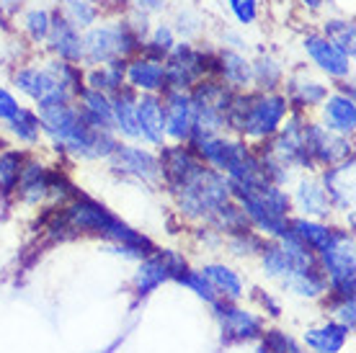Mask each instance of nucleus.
<instances>
[{
	"mask_svg": "<svg viewBox=\"0 0 356 353\" xmlns=\"http://www.w3.org/2000/svg\"><path fill=\"white\" fill-rule=\"evenodd\" d=\"M39 124L42 132L52 140L57 150L72 152L83 160H98L111 158L116 150L114 132H104V129H93L86 119H83L81 108L67 104H57V106L39 108Z\"/></svg>",
	"mask_w": 356,
	"mask_h": 353,
	"instance_id": "1",
	"label": "nucleus"
},
{
	"mask_svg": "<svg viewBox=\"0 0 356 353\" xmlns=\"http://www.w3.org/2000/svg\"><path fill=\"white\" fill-rule=\"evenodd\" d=\"M289 104L279 93H261V96H232L227 111V126L238 129L253 140H268L279 132L284 122Z\"/></svg>",
	"mask_w": 356,
	"mask_h": 353,
	"instance_id": "2",
	"label": "nucleus"
},
{
	"mask_svg": "<svg viewBox=\"0 0 356 353\" xmlns=\"http://www.w3.org/2000/svg\"><path fill=\"white\" fill-rule=\"evenodd\" d=\"M176 196L178 209L191 220H209L225 202H230V181L214 168L202 165L186 181L170 191Z\"/></svg>",
	"mask_w": 356,
	"mask_h": 353,
	"instance_id": "3",
	"label": "nucleus"
},
{
	"mask_svg": "<svg viewBox=\"0 0 356 353\" xmlns=\"http://www.w3.org/2000/svg\"><path fill=\"white\" fill-rule=\"evenodd\" d=\"M318 265H321L323 276L328 281V292L333 297H343V299H354L356 292V256H354V238L346 230L333 240L323 253H318Z\"/></svg>",
	"mask_w": 356,
	"mask_h": 353,
	"instance_id": "4",
	"label": "nucleus"
},
{
	"mask_svg": "<svg viewBox=\"0 0 356 353\" xmlns=\"http://www.w3.org/2000/svg\"><path fill=\"white\" fill-rule=\"evenodd\" d=\"M140 47V39L127 24H114V26L90 28L83 36V60L90 65H108L129 57Z\"/></svg>",
	"mask_w": 356,
	"mask_h": 353,
	"instance_id": "5",
	"label": "nucleus"
},
{
	"mask_svg": "<svg viewBox=\"0 0 356 353\" xmlns=\"http://www.w3.org/2000/svg\"><path fill=\"white\" fill-rule=\"evenodd\" d=\"M191 96V106H194V132L204 134H220L227 126V111L232 104V93L222 83H199Z\"/></svg>",
	"mask_w": 356,
	"mask_h": 353,
	"instance_id": "6",
	"label": "nucleus"
},
{
	"mask_svg": "<svg viewBox=\"0 0 356 353\" xmlns=\"http://www.w3.org/2000/svg\"><path fill=\"white\" fill-rule=\"evenodd\" d=\"M186 268V258L176 253V250H152L150 256L140 261V268L134 274V294L140 299L150 297L158 286H163L165 281H173Z\"/></svg>",
	"mask_w": 356,
	"mask_h": 353,
	"instance_id": "7",
	"label": "nucleus"
},
{
	"mask_svg": "<svg viewBox=\"0 0 356 353\" xmlns=\"http://www.w3.org/2000/svg\"><path fill=\"white\" fill-rule=\"evenodd\" d=\"M212 307H214V320H217L220 333H222V343L227 345L250 343V340L264 336V320L256 312L243 309L235 302H225V299H217Z\"/></svg>",
	"mask_w": 356,
	"mask_h": 353,
	"instance_id": "8",
	"label": "nucleus"
},
{
	"mask_svg": "<svg viewBox=\"0 0 356 353\" xmlns=\"http://www.w3.org/2000/svg\"><path fill=\"white\" fill-rule=\"evenodd\" d=\"M163 67H165V85H168V90H188L209 70L207 67V54L194 49L188 42L173 44V49L168 52V62Z\"/></svg>",
	"mask_w": 356,
	"mask_h": 353,
	"instance_id": "9",
	"label": "nucleus"
},
{
	"mask_svg": "<svg viewBox=\"0 0 356 353\" xmlns=\"http://www.w3.org/2000/svg\"><path fill=\"white\" fill-rule=\"evenodd\" d=\"M16 88L21 93H26L31 101H36V106L39 108H47V106H57V104H67L70 101V93L60 85V80L54 78L52 72L47 70V67H24V70L16 72Z\"/></svg>",
	"mask_w": 356,
	"mask_h": 353,
	"instance_id": "10",
	"label": "nucleus"
},
{
	"mask_svg": "<svg viewBox=\"0 0 356 353\" xmlns=\"http://www.w3.org/2000/svg\"><path fill=\"white\" fill-rule=\"evenodd\" d=\"M305 124L302 116H292L286 126L279 132L276 142L271 145V150L268 155L276 160V163H282L286 170L289 168H310L312 160H310V152H307V145H305Z\"/></svg>",
	"mask_w": 356,
	"mask_h": 353,
	"instance_id": "11",
	"label": "nucleus"
},
{
	"mask_svg": "<svg viewBox=\"0 0 356 353\" xmlns=\"http://www.w3.org/2000/svg\"><path fill=\"white\" fill-rule=\"evenodd\" d=\"M305 145L310 152L312 165H339L346 158H351V142L336 132H328L321 124H305Z\"/></svg>",
	"mask_w": 356,
	"mask_h": 353,
	"instance_id": "12",
	"label": "nucleus"
},
{
	"mask_svg": "<svg viewBox=\"0 0 356 353\" xmlns=\"http://www.w3.org/2000/svg\"><path fill=\"white\" fill-rule=\"evenodd\" d=\"M161 108L165 137L184 142L194 134V106H191V96L186 90H165Z\"/></svg>",
	"mask_w": 356,
	"mask_h": 353,
	"instance_id": "13",
	"label": "nucleus"
},
{
	"mask_svg": "<svg viewBox=\"0 0 356 353\" xmlns=\"http://www.w3.org/2000/svg\"><path fill=\"white\" fill-rule=\"evenodd\" d=\"M111 170L119 176L137 178L145 183H152L155 178L161 176V165L158 158L152 152L143 150V147H134V145H116V150L111 152Z\"/></svg>",
	"mask_w": 356,
	"mask_h": 353,
	"instance_id": "14",
	"label": "nucleus"
},
{
	"mask_svg": "<svg viewBox=\"0 0 356 353\" xmlns=\"http://www.w3.org/2000/svg\"><path fill=\"white\" fill-rule=\"evenodd\" d=\"M323 188L328 196L330 206H339L351 212L354 206V158H348V163H339L323 173Z\"/></svg>",
	"mask_w": 356,
	"mask_h": 353,
	"instance_id": "15",
	"label": "nucleus"
},
{
	"mask_svg": "<svg viewBox=\"0 0 356 353\" xmlns=\"http://www.w3.org/2000/svg\"><path fill=\"white\" fill-rule=\"evenodd\" d=\"M305 52L310 54V60L315 62L325 75H330V78H346L348 72H351L348 57L343 52H339L325 36H321V34L305 36Z\"/></svg>",
	"mask_w": 356,
	"mask_h": 353,
	"instance_id": "16",
	"label": "nucleus"
},
{
	"mask_svg": "<svg viewBox=\"0 0 356 353\" xmlns=\"http://www.w3.org/2000/svg\"><path fill=\"white\" fill-rule=\"evenodd\" d=\"M284 292L294 294V297H302V299H321L323 294L328 292V281L323 276L321 265H297L294 263L292 274L286 276L284 281Z\"/></svg>",
	"mask_w": 356,
	"mask_h": 353,
	"instance_id": "17",
	"label": "nucleus"
},
{
	"mask_svg": "<svg viewBox=\"0 0 356 353\" xmlns=\"http://www.w3.org/2000/svg\"><path fill=\"white\" fill-rule=\"evenodd\" d=\"M289 199H292L294 209H300L307 220H321L330 214V202L318 178H302L294 188V196Z\"/></svg>",
	"mask_w": 356,
	"mask_h": 353,
	"instance_id": "18",
	"label": "nucleus"
},
{
	"mask_svg": "<svg viewBox=\"0 0 356 353\" xmlns=\"http://www.w3.org/2000/svg\"><path fill=\"white\" fill-rule=\"evenodd\" d=\"M137 129H140V140H145L147 145L161 147L165 140L161 98L155 93H145L143 98H137Z\"/></svg>",
	"mask_w": 356,
	"mask_h": 353,
	"instance_id": "19",
	"label": "nucleus"
},
{
	"mask_svg": "<svg viewBox=\"0 0 356 353\" xmlns=\"http://www.w3.org/2000/svg\"><path fill=\"white\" fill-rule=\"evenodd\" d=\"M49 47H52L54 54H60L65 62H81L83 60V39L78 34V28L72 26L70 21L65 16L52 18L49 24Z\"/></svg>",
	"mask_w": 356,
	"mask_h": 353,
	"instance_id": "20",
	"label": "nucleus"
},
{
	"mask_svg": "<svg viewBox=\"0 0 356 353\" xmlns=\"http://www.w3.org/2000/svg\"><path fill=\"white\" fill-rule=\"evenodd\" d=\"M124 78L129 80V88L143 90V93H161L168 90L165 85V67L158 60H134L129 62V67H124Z\"/></svg>",
	"mask_w": 356,
	"mask_h": 353,
	"instance_id": "21",
	"label": "nucleus"
},
{
	"mask_svg": "<svg viewBox=\"0 0 356 353\" xmlns=\"http://www.w3.org/2000/svg\"><path fill=\"white\" fill-rule=\"evenodd\" d=\"M49 181H52V176L47 173L44 165H42V163H34V160H29V163H24L21 176H18L16 196L24 204L34 206V204L44 202L47 196H49Z\"/></svg>",
	"mask_w": 356,
	"mask_h": 353,
	"instance_id": "22",
	"label": "nucleus"
},
{
	"mask_svg": "<svg viewBox=\"0 0 356 353\" xmlns=\"http://www.w3.org/2000/svg\"><path fill=\"white\" fill-rule=\"evenodd\" d=\"M111 98V116H114V129L127 140H140L137 129V93L132 88L116 90Z\"/></svg>",
	"mask_w": 356,
	"mask_h": 353,
	"instance_id": "23",
	"label": "nucleus"
},
{
	"mask_svg": "<svg viewBox=\"0 0 356 353\" xmlns=\"http://www.w3.org/2000/svg\"><path fill=\"white\" fill-rule=\"evenodd\" d=\"M289 230H292L294 238L302 240L315 256L323 253L328 245H333V240L341 235L339 227H328V224H323V222H318V220H307V217L289 220Z\"/></svg>",
	"mask_w": 356,
	"mask_h": 353,
	"instance_id": "24",
	"label": "nucleus"
},
{
	"mask_svg": "<svg viewBox=\"0 0 356 353\" xmlns=\"http://www.w3.org/2000/svg\"><path fill=\"white\" fill-rule=\"evenodd\" d=\"M323 114H325V129L328 132H336L341 137L354 132L356 126V106H354V98L348 96H328L323 101Z\"/></svg>",
	"mask_w": 356,
	"mask_h": 353,
	"instance_id": "25",
	"label": "nucleus"
},
{
	"mask_svg": "<svg viewBox=\"0 0 356 353\" xmlns=\"http://www.w3.org/2000/svg\"><path fill=\"white\" fill-rule=\"evenodd\" d=\"M81 98V114L83 119L93 126V129H104V132H111L114 129V116H111V98L101 90L93 88H83L78 93Z\"/></svg>",
	"mask_w": 356,
	"mask_h": 353,
	"instance_id": "26",
	"label": "nucleus"
},
{
	"mask_svg": "<svg viewBox=\"0 0 356 353\" xmlns=\"http://www.w3.org/2000/svg\"><path fill=\"white\" fill-rule=\"evenodd\" d=\"M351 330H346L339 322H323V325H315L305 333V345L310 348L312 353H339L343 345H346V338Z\"/></svg>",
	"mask_w": 356,
	"mask_h": 353,
	"instance_id": "27",
	"label": "nucleus"
},
{
	"mask_svg": "<svg viewBox=\"0 0 356 353\" xmlns=\"http://www.w3.org/2000/svg\"><path fill=\"white\" fill-rule=\"evenodd\" d=\"M204 279L212 284V289L217 292V297L225 302H238L245 294L243 289V279L235 271H232L230 265H222V263H207L204 268H199Z\"/></svg>",
	"mask_w": 356,
	"mask_h": 353,
	"instance_id": "28",
	"label": "nucleus"
},
{
	"mask_svg": "<svg viewBox=\"0 0 356 353\" xmlns=\"http://www.w3.org/2000/svg\"><path fill=\"white\" fill-rule=\"evenodd\" d=\"M328 98V88L318 83V80L307 78V75H294L289 78V98L286 104H294L297 108H312L321 106Z\"/></svg>",
	"mask_w": 356,
	"mask_h": 353,
	"instance_id": "29",
	"label": "nucleus"
},
{
	"mask_svg": "<svg viewBox=\"0 0 356 353\" xmlns=\"http://www.w3.org/2000/svg\"><path fill=\"white\" fill-rule=\"evenodd\" d=\"M217 70L225 78V83H230V88H248L250 85V62L238 52L225 49L217 60Z\"/></svg>",
	"mask_w": 356,
	"mask_h": 353,
	"instance_id": "30",
	"label": "nucleus"
},
{
	"mask_svg": "<svg viewBox=\"0 0 356 353\" xmlns=\"http://www.w3.org/2000/svg\"><path fill=\"white\" fill-rule=\"evenodd\" d=\"M86 88H93V90H101V93H111L114 96L116 90L124 85V60L119 62H108V65H98L93 70L88 72V78H86Z\"/></svg>",
	"mask_w": 356,
	"mask_h": 353,
	"instance_id": "31",
	"label": "nucleus"
},
{
	"mask_svg": "<svg viewBox=\"0 0 356 353\" xmlns=\"http://www.w3.org/2000/svg\"><path fill=\"white\" fill-rule=\"evenodd\" d=\"M207 222H209L217 232H225V235H238V232H243V230H250L248 217L243 214V209L235 202H225Z\"/></svg>",
	"mask_w": 356,
	"mask_h": 353,
	"instance_id": "32",
	"label": "nucleus"
},
{
	"mask_svg": "<svg viewBox=\"0 0 356 353\" xmlns=\"http://www.w3.org/2000/svg\"><path fill=\"white\" fill-rule=\"evenodd\" d=\"M261 265H264V274H266L268 279H274V281L282 284L286 276L292 274L294 261L282 250V245H279L276 240H271V243H266L264 253H261Z\"/></svg>",
	"mask_w": 356,
	"mask_h": 353,
	"instance_id": "33",
	"label": "nucleus"
},
{
	"mask_svg": "<svg viewBox=\"0 0 356 353\" xmlns=\"http://www.w3.org/2000/svg\"><path fill=\"white\" fill-rule=\"evenodd\" d=\"M24 152L18 150H3L0 152V196L16 194V183L24 168Z\"/></svg>",
	"mask_w": 356,
	"mask_h": 353,
	"instance_id": "34",
	"label": "nucleus"
},
{
	"mask_svg": "<svg viewBox=\"0 0 356 353\" xmlns=\"http://www.w3.org/2000/svg\"><path fill=\"white\" fill-rule=\"evenodd\" d=\"M250 83H256L264 93H271V90L282 83V65L274 60V57H259L256 62H250Z\"/></svg>",
	"mask_w": 356,
	"mask_h": 353,
	"instance_id": "35",
	"label": "nucleus"
},
{
	"mask_svg": "<svg viewBox=\"0 0 356 353\" xmlns=\"http://www.w3.org/2000/svg\"><path fill=\"white\" fill-rule=\"evenodd\" d=\"M10 134L18 142H26V145H36L39 134H42V124H39V114H34L31 108H18V114L8 122Z\"/></svg>",
	"mask_w": 356,
	"mask_h": 353,
	"instance_id": "36",
	"label": "nucleus"
},
{
	"mask_svg": "<svg viewBox=\"0 0 356 353\" xmlns=\"http://www.w3.org/2000/svg\"><path fill=\"white\" fill-rule=\"evenodd\" d=\"M330 44L336 47L339 52H343L346 57L354 54V24L351 21H343V18H333V21H325V28L323 34Z\"/></svg>",
	"mask_w": 356,
	"mask_h": 353,
	"instance_id": "37",
	"label": "nucleus"
},
{
	"mask_svg": "<svg viewBox=\"0 0 356 353\" xmlns=\"http://www.w3.org/2000/svg\"><path fill=\"white\" fill-rule=\"evenodd\" d=\"M173 281L181 284V286L188 289V292H194L196 297H199V299H204L207 304H214V302L220 299L217 292L212 289V284L207 281L204 274H202V271H196V268H186V271H181Z\"/></svg>",
	"mask_w": 356,
	"mask_h": 353,
	"instance_id": "38",
	"label": "nucleus"
},
{
	"mask_svg": "<svg viewBox=\"0 0 356 353\" xmlns=\"http://www.w3.org/2000/svg\"><path fill=\"white\" fill-rule=\"evenodd\" d=\"M227 247H230L232 256H256V253H264L266 240L261 238V235H256L253 230H243L238 235L227 238Z\"/></svg>",
	"mask_w": 356,
	"mask_h": 353,
	"instance_id": "39",
	"label": "nucleus"
},
{
	"mask_svg": "<svg viewBox=\"0 0 356 353\" xmlns=\"http://www.w3.org/2000/svg\"><path fill=\"white\" fill-rule=\"evenodd\" d=\"M98 16V6L93 0H67L65 3V18L72 26H90Z\"/></svg>",
	"mask_w": 356,
	"mask_h": 353,
	"instance_id": "40",
	"label": "nucleus"
},
{
	"mask_svg": "<svg viewBox=\"0 0 356 353\" xmlns=\"http://www.w3.org/2000/svg\"><path fill=\"white\" fill-rule=\"evenodd\" d=\"M264 343H261V353H305L300 343L292 336H286L284 330H264Z\"/></svg>",
	"mask_w": 356,
	"mask_h": 353,
	"instance_id": "41",
	"label": "nucleus"
},
{
	"mask_svg": "<svg viewBox=\"0 0 356 353\" xmlns=\"http://www.w3.org/2000/svg\"><path fill=\"white\" fill-rule=\"evenodd\" d=\"M328 312L333 315V322L343 325L346 330H354V325H356L354 299H343V297H333V294H328Z\"/></svg>",
	"mask_w": 356,
	"mask_h": 353,
	"instance_id": "42",
	"label": "nucleus"
},
{
	"mask_svg": "<svg viewBox=\"0 0 356 353\" xmlns=\"http://www.w3.org/2000/svg\"><path fill=\"white\" fill-rule=\"evenodd\" d=\"M49 24H52V16L42 8H34L29 10L26 16H24V28H26V34L34 39V42H42L49 36Z\"/></svg>",
	"mask_w": 356,
	"mask_h": 353,
	"instance_id": "43",
	"label": "nucleus"
},
{
	"mask_svg": "<svg viewBox=\"0 0 356 353\" xmlns=\"http://www.w3.org/2000/svg\"><path fill=\"white\" fill-rule=\"evenodd\" d=\"M176 31H178V34H184V36L199 34V31H202V16H199L196 10H191V8L178 10V16H176Z\"/></svg>",
	"mask_w": 356,
	"mask_h": 353,
	"instance_id": "44",
	"label": "nucleus"
},
{
	"mask_svg": "<svg viewBox=\"0 0 356 353\" xmlns=\"http://www.w3.org/2000/svg\"><path fill=\"white\" fill-rule=\"evenodd\" d=\"M227 3H230L232 16L238 18L243 26L253 24L256 16H259V3L256 0H227Z\"/></svg>",
	"mask_w": 356,
	"mask_h": 353,
	"instance_id": "45",
	"label": "nucleus"
},
{
	"mask_svg": "<svg viewBox=\"0 0 356 353\" xmlns=\"http://www.w3.org/2000/svg\"><path fill=\"white\" fill-rule=\"evenodd\" d=\"M173 49V28L170 26H158L155 28V34L150 39V52H155L158 57L163 54H168Z\"/></svg>",
	"mask_w": 356,
	"mask_h": 353,
	"instance_id": "46",
	"label": "nucleus"
},
{
	"mask_svg": "<svg viewBox=\"0 0 356 353\" xmlns=\"http://www.w3.org/2000/svg\"><path fill=\"white\" fill-rule=\"evenodd\" d=\"M18 101L6 88H0V122H10L18 114Z\"/></svg>",
	"mask_w": 356,
	"mask_h": 353,
	"instance_id": "47",
	"label": "nucleus"
},
{
	"mask_svg": "<svg viewBox=\"0 0 356 353\" xmlns=\"http://www.w3.org/2000/svg\"><path fill=\"white\" fill-rule=\"evenodd\" d=\"M140 10H161L165 6V0H132Z\"/></svg>",
	"mask_w": 356,
	"mask_h": 353,
	"instance_id": "48",
	"label": "nucleus"
},
{
	"mask_svg": "<svg viewBox=\"0 0 356 353\" xmlns=\"http://www.w3.org/2000/svg\"><path fill=\"white\" fill-rule=\"evenodd\" d=\"M225 39H227V42H232V47H235V49H243V47H245V42H243L238 34H232V31H225Z\"/></svg>",
	"mask_w": 356,
	"mask_h": 353,
	"instance_id": "49",
	"label": "nucleus"
},
{
	"mask_svg": "<svg viewBox=\"0 0 356 353\" xmlns=\"http://www.w3.org/2000/svg\"><path fill=\"white\" fill-rule=\"evenodd\" d=\"M0 6L6 10H18L21 8V0H0Z\"/></svg>",
	"mask_w": 356,
	"mask_h": 353,
	"instance_id": "50",
	"label": "nucleus"
},
{
	"mask_svg": "<svg viewBox=\"0 0 356 353\" xmlns=\"http://www.w3.org/2000/svg\"><path fill=\"white\" fill-rule=\"evenodd\" d=\"M302 3L312 10H318V8H323V6H325V0H302Z\"/></svg>",
	"mask_w": 356,
	"mask_h": 353,
	"instance_id": "51",
	"label": "nucleus"
},
{
	"mask_svg": "<svg viewBox=\"0 0 356 353\" xmlns=\"http://www.w3.org/2000/svg\"><path fill=\"white\" fill-rule=\"evenodd\" d=\"M0 147H3V142H0Z\"/></svg>",
	"mask_w": 356,
	"mask_h": 353,
	"instance_id": "52",
	"label": "nucleus"
},
{
	"mask_svg": "<svg viewBox=\"0 0 356 353\" xmlns=\"http://www.w3.org/2000/svg\"><path fill=\"white\" fill-rule=\"evenodd\" d=\"M63 3H67V0H63Z\"/></svg>",
	"mask_w": 356,
	"mask_h": 353,
	"instance_id": "53",
	"label": "nucleus"
}]
</instances>
